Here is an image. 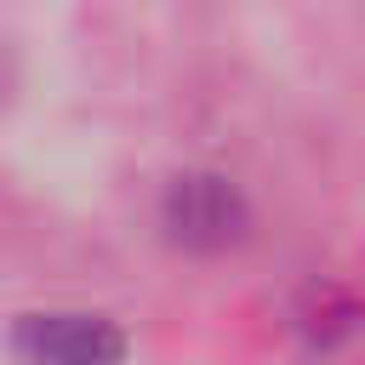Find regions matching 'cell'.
<instances>
[{
	"mask_svg": "<svg viewBox=\"0 0 365 365\" xmlns=\"http://www.w3.org/2000/svg\"><path fill=\"white\" fill-rule=\"evenodd\" d=\"M160 228H165L171 245L217 257V251H234L251 234V200L222 171H182L160 194Z\"/></svg>",
	"mask_w": 365,
	"mask_h": 365,
	"instance_id": "cell-1",
	"label": "cell"
},
{
	"mask_svg": "<svg viewBox=\"0 0 365 365\" xmlns=\"http://www.w3.org/2000/svg\"><path fill=\"white\" fill-rule=\"evenodd\" d=\"M11 354L23 365H125V331L86 308H34L11 319Z\"/></svg>",
	"mask_w": 365,
	"mask_h": 365,
	"instance_id": "cell-2",
	"label": "cell"
},
{
	"mask_svg": "<svg viewBox=\"0 0 365 365\" xmlns=\"http://www.w3.org/2000/svg\"><path fill=\"white\" fill-rule=\"evenodd\" d=\"M359 325H365V308L342 285H308L297 314H291V331H297V342L308 354H336Z\"/></svg>",
	"mask_w": 365,
	"mask_h": 365,
	"instance_id": "cell-3",
	"label": "cell"
}]
</instances>
